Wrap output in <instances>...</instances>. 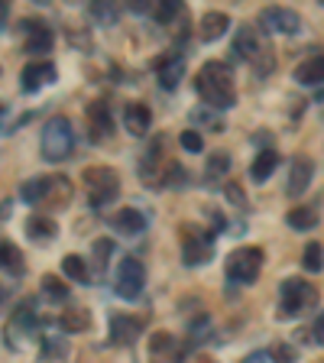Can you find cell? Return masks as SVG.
Returning a JSON list of instances; mask_svg holds the SVG:
<instances>
[{
    "mask_svg": "<svg viewBox=\"0 0 324 363\" xmlns=\"http://www.w3.org/2000/svg\"><path fill=\"white\" fill-rule=\"evenodd\" d=\"M195 91L211 111L234 107L237 91H234V72H230V65L227 62H204L195 75Z\"/></svg>",
    "mask_w": 324,
    "mask_h": 363,
    "instance_id": "6da1fadb",
    "label": "cell"
},
{
    "mask_svg": "<svg viewBox=\"0 0 324 363\" xmlns=\"http://www.w3.org/2000/svg\"><path fill=\"white\" fill-rule=\"evenodd\" d=\"M39 146H43V156L49 159V162H62V159L72 156V150H75V133H72L68 117H62V113L49 117V121L43 123Z\"/></svg>",
    "mask_w": 324,
    "mask_h": 363,
    "instance_id": "7a4b0ae2",
    "label": "cell"
},
{
    "mask_svg": "<svg viewBox=\"0 0 324 363\" xmlns=\"http://www.w3.org/2000/svg\"><path fill=\"white\" fill-rule=\"evenodd\" d=\"M84 185H88V204L91 208H104V204H111L113 198H117V191H121V179H117V172L107 166H91L82 172Z\"/></svg>",
    "mask_w": 324,
    "mask_h": 363,
    "instance_id": "3957f363",
    "label": "cell"
},
{
    "mask_svg": "<svg viewBox=\"0 0 324 363\" xmlns=\"http://www.w3.org/2000/svg\"><path fill=\"white\" fill-rule=\"evenodd\" d=\"M259 269H263V250L259 247H237L227 257V279L237 282V286L257 282Z\"/></svg>",
    "mask_w": 324,
    "mask_h": 363,
    "instance_id": "277c9868",
    "label": "cell"
},
{
    "mask_svg": "<svg viewBox=\"0 0 324 363\" xmlns=\"http://www.w3.org/2000/svg\"><path fill=\"white\" fill-rule=\"evenodd\" d=\"M143 286H146V269L143 263L136 257H123L121 263H117V276H113V292L121 295V298H127V302H133V298H140L143 295Z\"/></svg>",
    "mask_w": 324,
    "mask_h": 363,
    "instance_id": "5b68a950",
    "label": "cell"
},
{
    "mask_svg": "<svg viewBox=\"0 0 324 363\" xmlns=\"http://www.w3.org/2000/svg\"><path fill=\"white\" fill-rule=\"evenodd\" d=\"M315 302H318L315 286H308V282H302V279H286V282H282V289H279V311H282V318L302 315V311L311 308Z\"/></svg>",
    "mask_w": 324,
    "mask_h": 363,
    "instance_id": "8992f818",
    "label": "cell"
},
{
    "mask_svg": "<svg viewBox=\"0 0 324 363\" xmlns=\"http://www.w3.org/2000/svg\"><path fill=\"white\" fill-rule=\"evenodd\" d=\"M169 156H166V140H152L150 152L143 156V162H140V179L150 185V189H162V179H166L169 172Z\"/></svg>",
    "mask_w": 324,
    "mask_h": 363,
    "instance_id": "52a82bcc",
    "label": "cell"
},
{
    "mask_svg": "<svg viewBox=\"0 0 324 363\" xmlns=\"http://www.w3.org/2000/svg\"><path fill=\"white\" fill-rule=\"evenodd\" d=\"M20 33H23V49L26 55H49L52 52V30L39 20H20Z\"/></svg>",
    "mask_w": 324,
    "mask_h": 363,
    "instance_id": "ba28073f",
    "label": "cell"
},
{
    "mask_svg": "<svg viewBox=\"0 0 324 363\" xmlns=\"http://www.w3.org/2000/svg\"><path fill=\"white\" fill-rule=\"evenodd\" d=\"M259 26H263L266 33L295 36V33L302 30V20H298V13L289 7H266V10H259Z\"/></svg>",
    "mask_w": 324,
    "mask_h": 363,
    "instance_id": "9c48e42d",
    "label": "cell"
},
{
    "mask_svg": "<svg viewBox=\"0 0 324 363\" xmlns=\"http://www.w3.org/2000/svg\"><path fill=\"white\" fill-rule=\"evenodd\" d=\"M185 243H181V257L189 266H204L208 259L214 257V243H211V234H204V230H195L191 234L189 227H185Z\"/></svg>",
    "mask_w": 324,
    "mask_h": 363,
    "instance_id": "30bf717a",
    "label": "cell"
},
{
    "mask_svg": "<svg viewBox=\"0 0 324 363\" xmlns=\"http://www.w3.org/2000/svg\"><path fill=\"white\" fill-rule=\"evenodd\" d=\"M146 354H150V363H179L181 357H185L179 350V340H175L169 331H156V334H152Z\"/></svg>",
    "mask_w": 324,
    "mask_h": 363,
    "instance_id": "8fae6325",
    "label": "cell"
},
{
    "mask_svg": "<svg viewBox=\"0 0 324 363\" xmlns=\"http://www.w3.org/2000/svg\"><path fill=\"white\" fill-rule=\"evenodd\" d=\"M20 82H23V91H39L43 84H49V82H55V65L49 59H36V62H30V65L23 68V75H20Z\"/></svg>",
    "mask_w": 324,
    "mask_h": 363,
    "instance_id": "7c38bea8",
    "label": "cell"
},
{
    "mask_svg": "<svg viewBox=\"0 0 324 363\" xmlns=\"http://www.w3.org/2000/svg\"><path fill=\"white\" fill-rule=\"evenodd\" d=\"M123 127H127L130 136H146L152 127V111L146 104H140V101L127 104L123 107Z\"/></svg>",
    "mask_w": 324,
    "mask_h": 363,
    "instance_id": "4fadbf2b",
    "label": "cell"
},
{
    "mask_svg": "<svg viewBox=\"0 0 324 363\" xmlns=\"http://www.w3.org/2000/svg\"><path fill=\"white\" fill-rule=\"evenodd\" d=\"M111 227L121 237H136L146 230V218H143V211H136V208H121V211L111 218Z\"/></svg>",
    "mask_w": 324,
    "mask_h": 363,
    "instance_id": "5bb4252c",
    "label": "cell"
},
{
    "mask_svg": "<svg viewBox=\"0 0 324 363\" xmlns=\"http://www.w3.org/2000/svg\"><path fill=\"white\" fill-rule=\"evenodd\" d=\"M143 331V321L133 315H113L111 318V340L113 344H133Z\"/></svg>",
    "mask_w": 324,
    "mask_h": 363,
    "instance_id": "9a60e30c",
    "label": "cell"
},
{
    "mask_svg": "<svg viewBox=\"0 0 324 363\" xmlns=\"http://www.w3.org/2000/svg\"><path fill=\"white\" fill-rule=\"evenodd\" d=\"M227 30H230V16H227L224 10H208V13L201 16V23H198V33H201L204 43L220 39Z\"/></svg>",
    "mask_w": 324,
    "mask_h": 363,
    "instance_id": "2e32d148",
    "label": "cell"
},
{
    "mask_svg": "<svg viewBox=\"0 0 324 363\" xmlns=\"http://www.w3.org/2000/svg\"><path fill=\"white\" fill-rule=\"evenodd\" d=\"M311 175H315V162L308 156H298L289 169V195H302L311 185Z\"/></svg>",
    "mask_w": 324,
    "mask_h": 363,
    "instance_id": "e0dca14e",
    "label": "cell"
},
{
    "mask_svg": "<svg viewBox=\"0 0 324 363\" xmlns=\"http://www.w3.org/2000/svg\"><path fill=\"white\" fill-rule=\"evenodd\" d=\"M88 127H91V133L98 136V140H104V136L113 130V113H111V107H107L104 101H91L88 104Z\"/></svg>",
    "mask_w": 324,
    "mask_h": 363,
    "instance_id": "ac0fdd59",
    "label": "cell"
},
{
    "mask_svg": "<svg viewBox=\"0 0 324 363\" xmlns=\"http://www.w3.org/2000/svg\"><path fill=\"white\" fill-rule=\"evenodd\" d=\"M185 78V59L181 55H169V59L159 62V84L166 91H175Z\"/></svg>",
    "mask_w": 324,
    "mask_h": 363,
    "instance_id": "d6986e66",
    "label": "cell"
},
{
    "mask_svg": "<svg viewBox=\"0 0 324 363\" xmlns=\"http://www.w3.org/2000/svg\"><path fill=\"white\" fill-rule=\"evenodd\" d=\"M234 52L240 55V59H247V62H259V55H266V52H263V45H259L257 30L243 26V30L237 33V39H234Z\"/></svg>",
    "mask_w": 324,
    "mask_h": 363,
    "instance_id": "ffe728a7",
    "label": "cell"
},
{
    "mask_svg": "<svg viewBox=\"0 0 324 363\" xmlns=\"http://www.w3.org/2000/svg\"><path fill=\"white\" fill-rule=\"evenodd\" d=\"M26 234L33 237V240H43V243H49L55 234H59V224H55L49 214H30L26 218Z\"/></svg>",
    "mask_w": 324,
    "mask_h": 363,
    "instance_id": "44dd1931",
    "label": "cell"
},
{
    "mask_svg": "<svg viewBox=\"0 0 324 363\" xmlns=\"http://www.w3.org/2000/svg\"><path fill=\"white\" fill-rule=\"evenodd\" d=\"M295 82L308 84V88L321 84L324 82V55H311V59H305L302 65L295 68Z\"/></svg>",
    "mask_w": 324,
    "mask_h": 363,
    "instance_id": "7402d4cb",
    "label": "cell"
},
{
    "mask_svg": "<svg viewBox=\"0 0 324 363\" xmlns=\"http://www.w3.org/2000/svg\"><path fill=\"white\" fill-rule=\"evenodd\" d=\"M30 331H36V315H33V308H30V302L23 305L20 311H13V321H10V328H7V344L13 347V337H20V334H30Z\"/></svg>",
    "mask_w": 324,
    "mask_h": 363,
    "instance_id": "603a6c76",
    "label": "cell"
},
{
    "mask_svg": "<svg viewBox=\"0 0 324 363\" xmlns=\"http://www.w3.org/2000/svg\"><path fill=\"white\" fill-rule=\"evenodd\" d=\"M276 166H279L276 150H263L257 159H253V166H250V179H253V182H266L272 172H276Z\"/></svg>",
    "mask_w": 324,
    "mask_h": 363,
    "instance_id": "cb8c5ba5",
    "label": "cell"
},
{
    "mask_svg": "<svg viewBox=\"0 0 324 363\" xmlns=\"http://www.w3.org/2000/svg\"><path fill=\"white\" fill-rule=\"evenodd\" d=\"M23 198L30 204H39V201H45V198L52 195V175H43V179H30L26 185H23V191H20Z\"/></svg>",
    "mask_w": 324,
    "mask_h": 363,
    "instance_id": "d4e9b609",
    "label": "cell"
},
{
    "mask_svg": "<svg viewBox=\"0 0 324 363\" xmlns=\"http://www.w3.org/2000/svg\"><path fill=\"white\" fill-rule=\"evenodd\" d=\"M59 325H62V331H68V334H82L91 328V315L84 308H68L65 315L59 318Z\"/></svg>",
    "mask_w": 324,
    "mask_h": 363,
    "instance_id": "484cf974",
    "label": "cell"
},
{
    "mask_svg": "<svg viewBox=\"0 0 324 363\" xmlns=\"http://www.w3.org/2000/svg\"><path fill=\"white\" fill-rule=\"evenodd\" d=\"M289 227H295V230H311V227H318V211L315 208H305V204H298V208H292L289 211Z\"/></svg>",
    "mask_w": 324,
    "mask_h": 363,
    "instance_id": "4316f807",
    "label": "cell"
},
{
    "mask_svg": "<svg viewBox=\"0 0 324 363\" xmlns=\"http://www.w3.org/2000/svg\"><path fill=\"white\" fill-rule=\"evenodd\" d=\"M62 272H65L68 279H75V282H88V279H91V269H88V263H84L82 257H75V253H72V257H65V259H62Z\"/></svg>",
    "mask_w": 324,
    "mask_h": 363,
    "instance_id": "83f0119b",
    "label": "cell"
},
{
    "mask_svg": "<svg viewBox=\"0 0 324 363\" xmlns=\"http://www.w3.org/2000/svg\"><path fill=\"white\" fill-rule=\"evenodd\" d=\"M152 16H156L162 26H169L175 16H181V4L179 0H159V4H152Z\"/></svg>",
    "mask_w": 324,
    "mask_h": 363,
    "instance_id": "f1b7e54d",
    "label": "cell"
},
{
    "mask_svg": "<svg viewBox=\"0 0 324 363\" xmlns=\"http://www.w3.org/2000/svg\"><path fill=\"white\" fill-rule=\"evenodd\" d=\"M43 292H45V298H52V302H65L68 298V286H65V279H59V276H43Z\"/></svg>",
    "mask_w": 324,
    "mask_h": 363,
    "instance_id": "f546056e",
    "label": "cell"
},
{
    "mask_svg": "<svg viewBox=\"0 0 324 363\" xmlns=\"http://www.w3.org/2000/svg\"><path fill=\"white\" fill-rule=\"evenodd\" d=\"M227 169H230V156H227V152H214V156L208 159L204 179H208V182H218L220 175H227Z\"/></svg>",
    "mask_w": 324,
    "mask_h": 363,
    "instance_id": "4dcf8cb0",
    "label": "cell"
},
{
    "mask_svg": "<svg viewBox=\"0 0 324 363\" xmlns=\"http://www.w3.org/2000/svg\"><path fill=\"white\" fill-rule=\"evenodd\" d=\"M0 266L20 276L23 272V253L16 247H10V243H4V247H0Z\"/></svg>",
    "mask_w": 324,
    "mask_h": 363,
    "instance_id": "1f68e13d",
    "label": "cell"
},
{
    "mask_svg": "<svg viewBox=\"0 0 324 363\" xmlns=\"http://www.w3.org/2000/svg\"><path fill=\"white\" fill-rule=\"evenodd\" d=\"M302 266L308 272H318L324 266V250H321V243H308L305 247V257H302Z\"/></svg>",
    "mask_w": 324,
    "mask_h": 363,
    "instance_id": "d6a6232c",
    "label": "cell"
},
{
    "mask_svg": "<svg viewBox=\"0 0 324 363\" xmlns=\"http://www.w3.org/2000/svg\"><path fill=\"white\" fill-rule=\"evenodd\" d=\"M179 143H181V150L185 152H201L204 150V136L198 133V130H181Z\"/></svg>",
    "mask_w": 324,
    "mask_h": 363,
    "instance_id": "836d02e7",
    "label": "cell"
},
{
    "mask_svg": "<svg viewBox=\"0 0 324 363\" xmlns=\"http://www.w3.org/2000/svg\"><path fill=\"white\" fill-rule=\"evenodd\" d=\"M111 250H113L111 240H98V243H94V253H98V259H94V269H98V272L107 269V257H111Z\"/></svg>",
    "mask_w": 324,
    "mask_h": 363,
    "instance_id": "e575fe53",
    "label": "cell"
},
{
    "mask_svg": "<svg viewBox=\"0 0 324 363\" xmlns=\"http://www.w3.org/2000/svg\"><path fill=\"white\" fill-rule=\"evenodd\" d=\"M208 331H211V321H208V318H198V321H191V325H189V334H191V337H204V334H208Z\"/></svg>",
    "mask_w": 324,
    "mask_h": 363,
    "instance_id": "d590c367",
    "label": "cell"
},
{
    "mask_svg": "<svg viewBox=\"0 0 324 363\" xmlns=\"http://www.w3.org/2000/svg\"><path fill=\"white\" fill-rule=\"evenodd\" d=\"M91 13L98 16V20H117L113 7H107V4H94V7H91Z\"/></svg>",
    "mask_w": 324,
    "mask_h": 363,
    "instance_id": "8d00e7d4",
    "label": "cell"
},
{
    "mask_svg": "<svg viewBox=\"0 0 324 363\" xmlns=\"http://www.w3.org/2000/svg\"><path fill=\"white\" fill-rule=\"evenodd\" d=\"M311 337H315V344H324V311L315 318V328H311Z\"/></svg>",
    "mask_w": 324,
    "mask_h": 363,
    "instance_id": "74e56055",
    "label": "cell"
},
{
    "mask_svg": "<svg viewBox=\"0 0 324 363\" xmlns=\"http://www.w3.org/2000/svg\"><path fill=\"white\" fill-rule=\"evenodd\" d=\"M227 195H230V201H234V204H240V208H247V198H243V191L237 189L234 182H230V185H227Z\"/></svg>",
    "mask_w": 324,
    "mask_h": 363,
    "instance_id": "f35d334b",
    "label": "cell"
},
{
    "mask_svg": "<svg viewBox=\"0 0 324 363\" xmlns=\"http://www.w3.org/2000/svg\"><path fill=\"white\" fill-rule=\"evenodd\" d=\"M243 363H276V360H272L269 354H263V350H259V354H250Z\"/></svg>",
    "mask_w": 324,
    "mask_h": 363,
    "instance_id": "ab89813d",
    "label": "cell"
},
{
    "mask_svg": "<svg viewBox=\"0 0 324 363\" xmlns=\"http://www.w3.org/2000/svg\"><path fill=\"white\" fill-rule=\"evenodd\" d=\"M7 20H10V7L4 4V0H0V33L7 30Z\"/></svg>",
    "mask_w": 324,
    "mask_h": 363,
    "instance_id": "60d3db41",
    "label": "cell"
},
{
    "mask_svg": "<svg viewBox=\"0 0 324 363\" xmlns=\"http://www.w3.org/2000/svg\"><path fill=\"white\" fill-rule=\"evenodd\" d=\"M0 107H4V104H0Z\"/></svg>",
    "mask_w": 324,
    "mask_h": 363,
    "instance_id": "b9f144b4",
    "label": "cell"
}]
</instances>
